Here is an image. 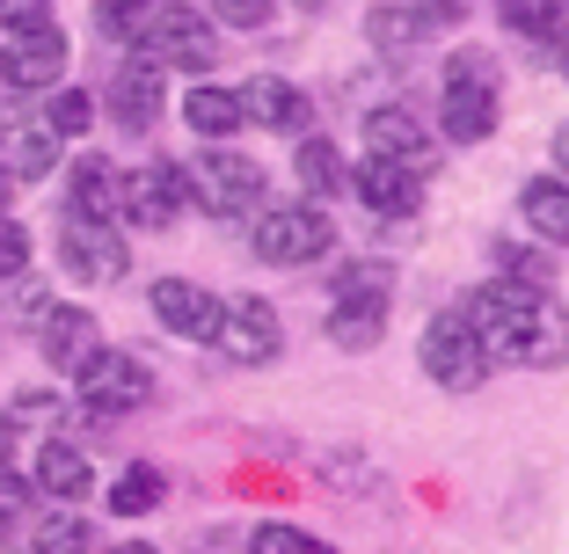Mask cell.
I'll return each instance as SVG.
<instances>
[{"mask_svg":"<svg viewBox=\"0 0 569 554\" xmlns=\"http://www.w3.org/2000/svg\"><path fill=\"white\" fill-rule=\"evenodd\" d=\"M489 357H511V365H569V306L555 292H526V285H482L460 306Z\"/></svg>","mask_w":569,"mask_h":554,"instance_id":"6da1fadb","label":"cell"},{"mask_svg":"<svg viewBox=\"0 0 569 554\" xmlns=\"http://www.w3.org/2000/svg\"><path fill=\"white\" fill-rule=\"evenodd\" d=\"M438 132L460 139V147H482L497 132V67H489V51H452L446 95H438Z\"/></svg>","mask_w":569,"mask_h":554,"instance_id":"7a4b0ae2","label":"cell"},{"mask_svg":"<svg viewBox=\"0 0 569 554\" xmlns=\"http://www.w3.org/2000/svg\"><path fill=\"white\" fill-rule=\"evenodd\" d=\"M183 198L212 219H241V212H263V169L249 153H227V147H204L198 161H183Z\"/></svg>","mask_w":569,"mask_h":554,"instance_id":"3957f363","label":"cell"},{"mask_svg":"<svg viewBox=\"0 0 569 554\" xmlns=\"http://www.w3.org/2000/svg\"><path fill=\"white\" fill-rule=\"evenodd\" d=\"M329 249H336V226H329V212H321L315 198L263 204V212H256V255H263V263L300 270V263H321Z\"/></svg>","mask_w":569,"mask_h":554,"instance_id":"277c9868","label":"cell"},{"mask_svg":"<svg viewBox=\"0 0 569 554\" xmlns=\"http://www.w3.org/2000/svg\"><path fill=\"white\" fill-rule=\"evenodd\" d=\"M139 51L153 67H176V73H204L219 59V37L204 22V8H183V0H153L147 30H139Z\"/></svg>","mask_w":569,"mask_h":554,"instance_id":"5b68a950","label":"cell"},{"mask_svg":"<svg viewBox=\"0 0 569 554\" xmlns=\"http://www.w3.org/2000/svg\"><path fill=\"white\" fill-rule=\"evenodd\" d=\"M417 357H423V372H431L446 394H475V386L489 380V351H482V336H475L460 314H431L423 321Z\"/></svg>","mask_w":569,"mask_h":554,"instance_id":"8992f818","label":"cell"},{"mask_svg":"<svg viewBox=\"0 0 569 554\" xmlns=\"http://www.w3.org/2000/svg\"><path fill=\"white\" fill-rule=\"evenodd\" d=\"M183 161H147L118 183V219L147 226V234H168L176 219H183Z\"/></svg>","mask_w":569,"mask_h":554,"instance_id":"52a82bcc","label":"cell"},{"mask_svg":"<svg viewBox=\"0 0 569 554\" xmlns=\"http://www.w3.org/2000/svg\"><path fill=\"white\" fill-rule=\"evenodd\" d=\"M81 402L88 409H102V416H124V409H147V394H153V372L139 365L132 351H96L81 372Z\"/></svg>","mask_w":569,"mask_h":554,"instance_id":"ba28073f","label":"cell"},{"mask_svg":"<svg viewBox=\"0 0 569 554\" xmlns=\"http://www.w3.org/2000/svg\"><path fill=\"white\" fill-rule=\"evenodd\" d=\"M59 263H67L81 285H118L132 255H124L118 226H96V219H67V234H59Z\"/></svg>","mask_w":569,"mask_h":554,"instance_id":"9c48e42d","label":"cell"},{"mask_svg":"<svg viewBox=\"0 0 569 554\" xmlns=\"http://www.w3.org/2000/svg\"><path fill=\"white\" fill-rule=\"evenodd\" d=\"M153 314H161V329H176L183 343H219L227 300L204 292V285H190V278H161V285H153Z\"/></svg>","mask_w":569,"mask_h":554,"instance_id":"30bf717a","label":"cell"},{"mask_svg":"<svg viewBox=\"0 0 569 554\" xmlns=\"http://www.w3.org/2000/svg\"><path fill=\"white\" fill-rule=\"evenodd\" d=\"M351 190H358V204L366 212H380V219H417L423 212V175L417 169H402V161H358L351 169Z\"/></svg>","mask_w":569,"mask_h":554,"instance_id":"8fae6325","label":"cell"},{"mask_svg":"<svg viewBox=\"0 0 569 554\" xmlns=\"http://www.w3.org/2000/svg\"><path fill=\"white\" fill-rule=\"evenodd\" d=\"M59 73H67V30L59 22L30 37H8V51H0V81L8 88H59Z\"/></svg>","mask_w":569,"mask_h":554,"instance_id":"7c38bea8","label":"cell"},{"mask_svg":"<svg viewBox=\"0 0 569 554\" xmlns=\"http://www.w3.org/2000/svg\"><path fill=\"white\" fill-rule=\"evenodd\" d=\"M37 351H44V365L81 372L88 357L102 351L96 343V314H88V306H37Z\"/></svg>","mask_w":569,"mask_h":554,"instance_id":"4fadbf2b","label":"cell"},{"mask_svg":"<svg viewBox=\"0 0 569 554\" xmlns=\"http://www.w3.org/2000/svg\"><path fill=\"white\" fill-rule=\"evenodd\" d=\"M278 343H284V329H278V314H270L263 300H234L227 321H219V351L234 357V365H270Z\"/></svg>","mask_w":569,"mask_h":554,"instance_id":"5bb4252c","label":"cell"},{"mask_svg":"<svg viewBox=\"0 0 569 554\" xmlns=\"http://www.w3.org/2000/svg\"><path fill=\"white\" fill-rule=\"evenodd\" d=\"M307 118H315V102H307L292 81H278V73H256V81L241 88V124H263V132H307Z\"/></svg>","mask_w":569,"mask_h":554,"instance_id":"9a60e30c","label":"cell"},{"mask_svg":"<svg viewBox=\"0 0 569 554\" xmlns=\"http://www.w3.org/2000/svg\"><path fill=\"white\" fill-rule=\"evenodd\" d=\"M118 183L124 175L102 161V153H81L67 169V212L73 219H96V226H118Z\"/></svg>","mask_w":569,"mask_h":554,"instance_id":"2e32d148","label":"cell"},{"mask_svg":"<svg viewBox=\"0 0 569 554\" xmlns=\"http://www.w3.org/2000/svg\"><path fill=\"white\" fill-rule=\"evenodd\" d=\"M366 153H372V161H402V169L423 175V161H431V132H423L409 110H366Z\"/></svg>","mask_w":569,"mask_h":554,"instance_id":"e0dca14e","label":"cell"},{"mask_svg":"<svg viewBox=\"0 0 569 554\" xmlns=\"http://www.w3.org/2000/svg\"><path fill=\"white\" fill-rule=\"evenodd\" d=\"M110 110H118L132 132H147V124L161 118V67H153L147 51H132V59L110 73Z\"/></svg>","mask_w":569,"mask_h":554,"instance_id":"ac0fdd59","label":"cell"},{"mask_svg":"<svg viewBox=\"0 0 569 554\" xmlns=\"http://www.w3.org/2000/svg\"><path fill=\"white\" fill-rule=\"evenodd\" d=\"M0 169L16 175V183H37V175L59 169V132L44 118H16L0 132Z\"/></svg>","mask_w":569,"mask_h":554,"instance_id":"d6986e66","label":"cell"},{"mask_svg":"<svg viewBox=\"0 0 569 554\" xmlns=\"http://www.w3.org/2000/svg\"><path fill=\"white\" fill-rule=\"evenodd\" d=\"M519 226L548 249H569V183L562 175H533L519 190Z\"/></svg>","mask_w":569,"mask_h":554,"instance_id":"ffe728a7","label":"cell"},{"mask_svg":"<svg viewBox=\"0 0 569 554\" xmlns=\"http://www.w3.org/2000/svg\"><path fill=\"white\" fill-rule=\"evenodd\" d=\"M30 488H44V496H59V504H81L88 488H96V467H88L81 445L51 437L44 453H37V467H30Z\"/></svg>","mask_w":569,"mask_h":554,"instance_id":"44dd1931","label":"cell"},{"mask_svg":"<svg viewBox=\"0 0 569 554\" xmlns=\"http://www.w3.org/2000/svg\"><path fill=\"white\" fill-rule=\"evenodd\" d=\"M183 124H190L198 139H234V132H241V95H234V88L198 81V88L183 95Z\"/></svg>","mask_w":569,"mask_h":554,"instance_id":"7402d4cb","label":"cell"},{"mask_svg":"<svg viewBox=\"0 0 569 554\" xmlns=\"http://www.w3.org/2000/svg\"><path fill=\"white\" fill-rule=\"evenodd\" d=\"M497 16L519 37H533V44H562L569 37V8L562 0H497Z\"/></svg>","mask_w":569,"mask_h":554,"instance_id":"603a6c76","label":"cell"},{"mask_svg":"<svg viewBox=\"0 0 569 554\" xmlns=\"http://www.w3.org/2000/svg\"><path fill=\"white\" fill-rule=\"evenodd\" d=\"M96 540H88V518H73V511H51V518H30V533H22V554H88Z\"/></svg>","mask_w":569,"mask_h":554,"instance_id":"cb8c5ba5","label":"cell"},{"mask_svg":"<svg viewBox=\"0 0 569 554\" xmlns=\"http://www.w3.org/2000/svg\"><path fill=\"white\" fill-rule=\"evenodd\" d=\"M292 169H300V183L315 190V198H336V190L351 183V169H343V153H336L329 139H300V153H292Z\"/></svg>","mask_w":569,"mask_h":554,"instance_id":"d4e9b609","label":"cell"},{"mask_svg":"<svg viewBox=\"0 0 569 554\" xmlns=\"http://www.w3.org/2000/svg\"><path fill=\"white\" fill-rule=\"evenodd\" d=\"M366 37L380 51H395V59H402V51H417L423 37H431V22H423L417 8H372V16H366Z\"/></svg>","mask_w":569,"mask_h":554,"instance_id":"484cf974","label":"cell"},{"mask_svg":"<svg viewBox=\"0 0 569 554\" xmlns=\"http://www.w3.org/2000/svg\"><path fill=\"white\" fill-rule=\"evenodd\" d=\"M387 336V306H329V343L343 351H372Z\"/></svg>","mask_w":569,"mask_h":554,"instance_id":"4316f807","label":"cell"},{"mask_svg":"<svg viewBox=\"0 0 569 554\" xmlns=\"http://www.w3.org/2000/svg\"><path fill=\"white\" fill-rule=\"evenodd\" d=\"M161 467H147V460H139V467L132 474H124V482L118 488H110V511H118V518H139V511H153V504H161Z\"/></svg>","mask_w":569,"mask_h":554,"instance_id":"83f0119b","label":"cell"},{"mask_svg":"<svg viewBox=\"0 0 569 554\" xmlns=\"http://www.w3.org/2000/svg\"><path fill=\"white\" fill-rule=\"evenodd\" d=\"M387 278L380 263H343V278H336V306H387Z\"/></svg>","mask_w":569,"mask_h":554,"instance_id":"f1b7e54d","label":"cell"},{"mask_svg":"<svg viewBox=\"0 0 569 554\" xmlns=\"http://www.w3.org/2000/svg\"><path fill=\"white\" fill-rule=\"evenodd\" d=\"M147 16H153V0H96V30L110 37V44H139Z\"/></svg>","mask_w":569,"mask_h":554,"instance_id":"f546056e","label":"cell"},{"mask_svg":"<svg viewBox=\"0 0 569 554\" xmlns=\"http://www.w3.org/2000/svg\"><path fill=\"white\" fill-rule=\"evenodd\" d=\"M44 124L59 139H81L88 124H96V95H88V88H59V95H51V110H44Z\"/></svg>","mask_w":569,"mask_h":554,"instance_id":"4dcf8cb0","label":"cell"},{"mask_svg":"<svg viewBox=\"0 0 569 554\" xmlns=\"http://www.w3.org/2000/svg\"><path fill=\"white\" fill-rule=\"evenodd\" d=\"M249 554H329V547H321V540H307V533H292V525H256Z\"/></svg>","mask_w":569,"mask_h":554,"instance_id":"1f68e13d","label":"cell"},{"mask_svg":"<svg viewBox=\"0 0 569 554\" xmlns=\"http://www.w3.org/2000/svg\"><path fill=\"white\" fill-rule=\"evenodd\" d=\"M270 16H278V0H212V22L227 30H263Z\"/></svg>","mask_w":569,"mask_h":554,"instance_id":"d6a6232c","label":"cell"},{"mask_svg":"<svg viewBox=\"0 0 569 554\" xmlns=\"http://www.w3.org/2000/svg\"><path fill=\"white\" fill-rule=\"evenodd\" d=\"M0 30H8V37L51 30V0H0Z\"/></svg>","mask_w":569,"mask_h":554,"instance_id":"836d02e7","label":"cell"},{"mask_svg":"<svg viewBox=\"0 0 569 554\" xmlns=\"http://www.w3.org/2000/svg\"><path fill=\"white\" fill-rule=\"evenodd\" d=\"M22 270H30V226L0 212V278H22Z\"/></svg>","mask_w":569,"mask_h":554,"instance_id":"e575fe53","label":"cell"},{"mask_svg":"<svg viewBox=\"0 0 569 554\" xmlns=\"http://www.w3.org/2000/svg\"><path fill=\"white\" fill-rule=\"evenodd\" d=\"M497 270H511L526 292H548V263H540L533 249H497Z\"/></svg>","mask_w":569,"mask_h":554,"instance_id":"d590c367","label":"cell"},{"mask_svg":"<svg viewBox=\"0 0 569 554\" xmlns=\"http://www.w3.org/2000/svg\"><path fill=\"white\" fill-rule=\"evenodd\" d=\"M22 518H30V482L0 467V525H22Z\"/></svg>","mask_w":569,"mask_h":554,"instance_id":"8d00e7d4","label":"cell"},{"mask_svg":"<svg viewBox=\"0 0 569 554\" xmlns=\"http://www.w3.org/2000/svg\"><path fill=\"white\" fill-rule=\"evenodd\" d=\"M468 8H475V0H417V16L431 22V30H438V22H460Z\"/></svg>","mask_w":569,"mask_h":554,"instance_id":"74e56055","label":"cell"},{"mask_svg":"<svg viewBox=\"0 0 569 554\" xmlns=\"http://www.w3.org/2000/svg\"><path fill=\"white\" fill-rule=\"evenodd\" d=\"M555 175H562V183H569V124H562V132H555Z\"/></svg>","mask_w":569,"mask_h":554,"instance_id":"f35d334b","label":"cell"},{"mask_svg":"<svg viewBox=\"0 0 569 554\" xmlns=\"http://www.w3.org/2000/svg\"><path fill=\"white\" fill-rule=\"evenodd\" d=\"M8 453H16V416H0V467H8Z\"/></svg>","mask_w":569,"mask_h":554,"instance_id":"ab89813d","label":"cell"},{"mask_svg":"<svg viewBox=\"0 0 569 554\" xmlns=\"http://www.w3.org/2000/svg\"><path fill=\"white\" fill-rule=\"evenodd\" d=\"M8 198H16V175L0 169V212H8Z\"/></svg>","mask_w":569,"mask_h":554,"instance_id":"60d3db41","label":"cell"},{"mask_svg":"<svg viewBox=\"0 0 569 554\" xmlns=\"http://www.w3.org/2000/svg\"><path fill=\"white\" fill-rule=\"evenodd\" d=\"M110 554H153V547H147V540H124V547H110Z\"/></svg>","mask_w":569,"mask_h":554,"instance_id":"b9f144b4","label":"cell"},{"mask_svg":"<svg viewBox=\"0 0 569 554\" xmlns=\"http://www.w3.org/2000/svg\"><path fill=\"white\" fill-rule=\"evenodd\" d=\"M555 51H562V67H569V37H562V44H555Z\"/></svg>","mask_w":569,"mask_h":554,"instance_id":"7bdbcfd3","label":"cell"},{"mask_svg":"<svg viewBox=\"0 0 569 554\" xmlns=\"http://www.w3.org/2000/svg\"><path fill=\"white\" fill-rule=\"evenodd\" d=\"M307 8H315V0H307Z\"/></svg>","mask_w":569,"mask_h":554,"instance_id":"ee69618b","label":"cell"}]
</instances>
